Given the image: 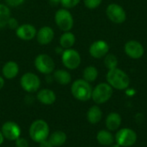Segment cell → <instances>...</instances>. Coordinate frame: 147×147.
Masks as SVG:
<instances>
[{"instance_id":"f1b7e54d","label":"cell","mask_w":147,"mask_h":147,"mask_svg":"<svg viewBox=\"0 0 147 147\" xmlns=\"http://www.w3.org/2000/svg\"><path fill=\"white\" fill-rule=\"evenodd\" d=\"M16 141V147H28V142L26 139L19 137Z\"/></svg>"},{"instance_id":"cb8c5ba5","label":"cell","mask_w":147,"mask_h":147,"mask_svg":"<svg viewBox=\"0 0 147 147\" xmlns=\"http://www.w3.org/2000/svg\"><path fill=\"white\" fill-rule=\"evenodd\" d=\"M97 77H98V71L95 66L90 65L84 68L83 71V79H84L89 83H91L96 81Z\"/></svg>"},{"instance_id":"3957f363","label":"cell","mask_w":147,"mask_h":147,"mask_svg":"<svg viewBox=\"0 0 147 147\" xmlns=\"http://www.w3.org/2000/svg\"><path fill=\"white\" fill-rule=\"evenodd\" d=\"M29 136L36 143L47 140L49 137V126L44 120L34 121L29 127Z\"/></svg>"},{"instance_id":"7a4b0ae2","label":"cell","mask_w":147,"mask_h":147,"mask_svg":"<svg viewBox=\"0 0 147 147\" xmlns=\"http://www.w3.org/2000/svg\"><path fill=\"white\" fill-rule=\"evenodd\" d=\"M92 88L89 82L84 79H78L72 83L71 91L74 98L81 102H86L91 99Z\"/></svg>"},{"instance_id":"44dd1931","label":"cell","mask_w":147,"mask_h":147,"mask_svg":"<svg viewBox=\"0 0 147 147\" xmlns=\"http://www.w3.org/2000/svg\"><path fill=\"white\" fill-rule=\"evenodd\" d=\"M53 78L58 84H59L61 85H67L71 81V74L67 71L62 70V69L53 71Z\"/></svg>"},{"instance_id":"5bb4252c","label":"cell","mask_w":147,"mask_h":147,"mask_svg":"<svg viewBox=\"0 0 147 147\" xmlns=\"http://www.w3.org/2000/svg\"><path fill=\"white\" fill-rule=\"evenodd\" d=\"M16 36L22 40H31L36 37L37 30L31 24H22L16 29Z\"/></svg>"},{"instance_id":"1f68e13d","label":"cell","mask_w":147,"mask_h":147,"mask_svg":"<svg viewBox=\"0 0 147 147\" xmlns=\"http://www.w3.org/2000/svg\"><path fill=\"white\" fill-rule=\"evenodd\" d=\"M40 144V147H53V146L51 144V142L48 140V139L47 140H43V141H41L40 143H39Z\"/></svg>"},{"instance_id":"5b68a950","label":"cell","mask_w":147,"mask_h":147,"mask_svg":"<svg viewBox=\"0 0 147 147\" xmlns=\"http://www.w3.org/2000/svg\"><path fill=\"white\" fill-rule=\"evenodd\" d=\"M115 141L121 147L133 146L137 141V134L128 127L121 128L115 136Z\"/></svg>"},{"instance_id":"e0dca14e","label":"cell","mask_w":147,"mask_h":147,"mask_svg":"<svg viewBox=\"0 0 147 147\" xmlns=\"http://www.w3.org/2000/svg\"><path fill=\"white\" fill-rule=\"evenodd\" d=\"M37 100L44 105H52L56 101L55 93L49 89H42L37 93Z\"/></svg>"},{"instance_id":"d590c367","label":"cell","mask_w":147,"mask_h":147,"mask_svg":"<svg viewBox=\"0 0 147 147\" xmlns=\"http://www.w3.org/2000/svg\"><path fill=\"white\" fill-rule=\"evenodd\" d=\"M3 140H4V138H3V134H2V132L0 130V146L3 143Z\"/></svg>"},{"instance_id":"484cf974","label":"cell","mask_w":147,"mask_h":147,"mask_svg":"<svg viewBox=\"0 0 147 147\" xmlns=\"http://www.w3.org/2000/svg\"><path fill=\"white\" fill-rule=\"evenodd\" d=\"M104 65L109 70L117 68L118 59L116 56L114 54H107L104 58Z\"/></svg>"},{"instance_id":"d6a6232c","label":"cell","mask_w":147,"mask_h":147,"mask_svg":"<svg viewBox=\"0 0 147 147\" xmlns=\"http://www.w3.org/2000/svg\"><path fill=\"white\" fill-rule=\"evenodd\" d=\"M63 49H64L63 47H56L55 52H56L58 54H62V53H63V52H64V50H63Z\"/></svg>"},{"instance_id":"4dcf8cb0","label":"cell","mask_w":147,"mask_h":147,"mask_svg":"<svg viewBox=\"0 0 147 147\" xmlns=\"http://www.w3.org/2000/svg\"><path fill=\"white\" fill-rule=\"evenodd\" d=\"M7 26L11 28V29H16L18 27H19V23L17 22V20L16 18H13V17H10L8 21V24Z\"/></svg>"},{"instance_id":"4fadbf2b","label":"cell","mask_w":147,"mask_h":147,"mask_svg":"<svg viewBox=\"0 0 147 147\" xmlns=\"http://www.w3.org/2000/svg\"><path fill=\"white\" fill-rule=\"evenodd\" d=\"M109 51V46L103 40H96L90 45L89 48V53L90 56L95 59H101L105 57L108 54Z\"/></svg>"},{"instance_id":"277c9868","label":"cell","mask_w":147,"mask_h":147,"mask_svg":"<svg viewBox=\"0 0 147 147\" xmlns=\"http://www.w3.org/2000/svg\"><path fill=\"white\" fill-rule=\"evenodd\" d=\"M113 95V88L108 83H101L92 90L91 99L96 104L107 102Z\"/></svg>"},{"instance_id":"d4e9b609","label":"cell","mask_w":147,"mask_h":147,"mask_svg":"<svg viewBox=\"0 0 147 147\" xmlns=\"http://www.w3.org/2000/svg\"><path fill=\"white\" fill-rule=\"evenodd\" d=\"M9 18H10L9 8L5 4L0 3V29L7 26Z\"/></svg>"},{"instance_id":"603a6c76","label":"cell","mask_w":147,"mask_h":147,"mask_svg":"<svg viewBox=\"0 0 147 147\" xmlns=\"http://www.w3.org/2000/svg\"><path fill=\"white\" fill-rule=\"evenodd\" d=\"M75 42H76V37L70 31L64 32V34L59 38V45L61 47L65 49L71 48L74 46Z\"/></svg>"},{"instance_id":"7c38bea8","label":"cell","mask_w":147,"mask_h":147,"mask_svg":"<svg viewBox=\"0 0 147 147\" xmlns=\"http://www.w3.org/2000/svg\"><path fill=\"white\" fill-rule=\"evenodd\" d=\"M124 51L126 54L134 59H140L145 53L144 47L141 43L137 40H129L125 44Z\"/></svg>"},{"instance_id":"9a60e30c","label":"cell","mask_w":147,"mask_h":147,"mask_svg":"<svg viewBox=\"0 0 147 147\" xmlns=\"http://www.w3.org/2000/svg\"><path fill=\"white\" fill-rule=\"evenodd\" d=\"M54 38V31L49 26H44L40 28L36 34V39L39 44L47 45L53 41Z\"/></svg>"},{"instance_id":"30bf717a","label":"cell","mask_w":147,"mask_h":147,"mask_svg":"<svg viewBox=\"0 0 147 147\" xmlns=\"http://www.w3.org/2000/svg\"><path fill=\"white\" fill-rule=\"evenodd\" d=\"M106 14L109 19L114 23H123L127 19L125 9L117 3H110L106 9Z\"/></svg>"},{"instance_id":"9c48e42d","label":"cell","mask_w":147,"mask_h":147,"mask_svg":"<svg viewBox=\"0 0 147 147\" xmlns=\"http://www.w3.org/2000/svg\"><path fill=\"white\" fill-rule=\"evenodd\" d=\"M61 59L65 67L69 70H75L81 64V56L79 53L71 48L64 50L61 54Z\"/></svg>"},{"instance_id":"ffe728a7","label":"cell","mask_w":147,"mask_h":147,"mask_svg":"<svg viewBox=\"0 0 147 147\" xmlns=\"http://www.w3.org/2000/svg\"><path fill=\"white\" fill-rule=\"evenodd\" d=\"M102 118V111L97 105L90 107L87 112V120L90 124H97Z\"/></svg>"},{"instance_id":"8d00e7d4","label":"cell","mask_w":147,"mask_h":147,"mask_svg":"<svg viewBox=\"0 0 147 147\" xmlns=\"http://www.w3.org/2000/svg\"><path fill=\"white\" fill-rule=\"evenodd\" d=\"M109 147H121L120 145H118L117 143H115V144H112L111 146H109Z\"/></svg>"},{"instance_id":"e575fe53","label":"cell","mask_w":147,"mask_h":147,"mask_svg":"<svg viewBox=\"0 0 147 147\" xmlns=\"http://www.w3.org/2000/svg\"><path fill=\"white\" fill-rule=\"evenodd\" d=\"M3 86H4V79L0 76V90H2Z\"/></svg>"},{"instance_id":"8fae6325","label":"cell","mask_w":147,"mask_h":147,"mask_svg":"<svg viewBox=\"0 0 147 147\" xmlns=\"http://www.w3.org/2000/svg\"><path fill=\"white\" fill-rule=\"evenodd\" d=\"M1 132L3 134L4 139L8 140L9 141H15L21 136L22 130H21L20 127L16 122L6 121L2 126Z\"/></svg>"},{"instance_id":"83f0119b","label":"cell","mask_w":147,"mask_h":147,"mask_svg":"<svg viewBox=\"0 0 147 147\" xmlns=\"http://www.w3.org/2000/svg\"><path fill=\"white\" fill-rule=\"evenodd\" d=\"M102 0H84V5L90 9H94L99 7V5L102 3Z\"/></svg>"},{"instance_id":"ba28073f","label":"cell","mask_w":147,"mask_h":147,"mask_svg":"<svg viewBox=\"0 0 147 147\" xmlns=\"http://www.w3.org/2000/svg\"><path fill=\"white\" fill-rule=\"evenodd\" d=\"M20 84L26 92L34 93L40 89V79L36 74L33 72H27L22 76Z\"/></svg>"},{"instance_id":"6da1fadb","label":"cell","mask_w":147,"mask_h":147,"mask_svg":"<svg viewBox=\"0 0 147 147\" xmlns=\"http://www.w3.org/2000/svg\"><path fill=\"white\" fill-rule=\"evenodd\" d=\"M106 78L108 84L115 90H127L130 84V79L127 74L119 68L109 70Z\"/></svg>"},{"instance_id":"f546056e","label":"cell","mask_w":147,"mask_h":147,"mask_svg":"<svg viewBox=\"0 0 147 147\" xmlns=\"http://www.w3.org/2000/svg\"><path fill=\"white\" fill-rule=\"evenodd\" d=\"M6 3L8 6H10V7H18L20 5H22L25 0H5Z\"/></svg>"},{"instance_id":"7402d4cb","label":"cell","mask_w":147,"mask_h":147,"mask_svg":"<svg viewBox=\"0 0 147 147\" xmlns=\"http://www.w3.org/2000/svg\"><path fill=\"white\" fill-rule=\"evenodd\" d=\"M67 140V136L65 133L62 131H55L52 134L49 135L48 140L51 142V144L53 147H59L63 146Z\"/></svg>"},{"instance_id":"4316f807","label":"cell","mask_w":147,"mask_h":147,"mask_svg":"<svg viewBox=\"0 0 147 147\" xmlns=\"http://www.w3.org/2000/svg\"><path fill=\"white\" fill-rule=\"evenodd\" d=\"M81 0H61L60 4L65 8V9H71L75 6H77Z\"/></svg>"},{"instance_id":"ac0fdd59","label":"cell","mask_w":147,"mask_h":147,"mask_svg":"<svg viewBox=\"0 0 147 147\" xmlns=\"http://www.w3.org/2000/svg\"><path fill=\"white\" fill-rule=\"evenodd\" d=\"M2 72L5 78L13 79L19 73V65L15 61H8L3 66Z\"/></svg>"},{"instance_id":"d6986e66","label":"cell","mask_w":147,"mask_h":147,"mask_svg":"<svg viewBox=\"0 0 147 147\" xmlns=\"http://www.w3.org/2000/svg\"><path fill=\"white\" fill-rule=\"evenodd\" d=\"M96 140L98 144L102 146H109L112 144H114L115 136L109 130H100L96 134Z\"/></svg>"},{"instance_id":"52a82bcc","label":"cell","mask_w":147,"mask_h":147,"mask_svg":"<svg viewBox=\"0 0 147 147\" xmlns=\"http://www.w3.org/2000/svg\"><path fill=\"white\" fill-rule=\"evenodd\" d=\"M34 66L38 71L45 75H50L55 69L53 59L46 53L39 54L34 59Z\"/></svg>"},{"instance_id":"2e32d148","label":"cell","mask_w":147,"mask_h":147,"mask_svg":"<svg viewBox=\"0 0 147 147\" xmlns=\"http://www.w3.org/2000/svg\"><path fill=\"white\" fill-rule=\"evenodd\" d=\"M121 122H122V119L121 115L117 112H111L108 115L106 118L105 125L109 131L114 132V131H117L120 128Z\"/></svg>"},{"instance_id":"8992f818","label":"cell","mask_w":147,"mask_h":147,"mask_svg":"<svg viewBox=\"0 0 147 147\" xmlns=\"http://www.w3.org/2000/svg\"><path fill=\"white\" fill-rule=\"evenodd\" d=\"M54 20H55V23L59 28V29L64 32L70 31L74 24L73 17L71 12L65 8L59 9L56 11Z\"/></svg>"},{"instance_id":"836d02e7","label":"cell","mask_w":147,"mask_h":147,"mask_svg":"<svg viewBox=\"0 0 147 147\" xmlns=\"http://www.w3.org/2000/svg\"><path fill=\"white\" fill-rule=\"evenodd\" d=\"M60 1L61 0H49V3L52 5H58L59 3H60Z\"/></svg>"}]
</instances>
